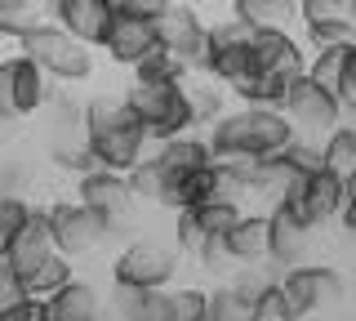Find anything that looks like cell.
Returning <instances> with one entry per match:
<instances>
[{"label": "cell", "mask_w": 356, "mask_h": 321, "mask_svg": "<svg viewBox=\"0 0 356 321\" xmlns=\"http://www.w3.org/2000/svg\"><path fill=\"white\" fill-rule=\"evenodd\" d=\"M76 201H85L89 210H98V214L111 224V232L120 237V228L129 224L134 214V192H129V179L116 170H103V165H94L89 174L76 179Z\"/></svg>", "instance_id": "11"}, {"label": "cell", "mask_w": 356, "mask_h": 321, "mask_svg": "<svg viewBox=\"0 0 356 321\" xmlns=\"http://www.w3.org/2000/svg\"><path fill=\"white\" fill-rule=\"evenodd\" d=\"M289 76H276V72H250L245 81L236 85V94L241 103H250V107H281L285 103V94H289Z\"/></svg>", "instance_id": "28"}, {"label": "cell", "mask_w": 356, "mask_h": 321, "mask_svg": "<svg viewBox=\"0 0 356 321\" xmlns=\"http://www.w3.org/2000/svg\"><path fill=\"white\" fill-rule=\"evenodd\" d=\"M250 72H254L250 45H209V58L200 68V76H209L214 85H227V90H236Z\"/></svg>", "instance_id": "25"}, {"label": "cell", "mask_w": 356, "mask_h": 321, "mask_svg": "<svg viewBox=\"0 0 356 321\" xmlns=\"http://www.w3.org/2000/svg\"><path fill=\"white\" fill-rule=\"evenodd\" d=\"M85 134H89V152L103 170L129 174L134 165L147 157V130L143 120L129 112L120 98L94 94L85 103Z\"/></svg>", "instance_id": "2"}, {"label": "cell", "mask_w": 356, "mask_h": 321, "mask_svg": "<svg viewBox=\"0 0 356 321\" xmlns=\"http://www.w3.org/2000/svg\"><path fill=\"white\" fill-rule=\"evenodd\" d=\"M316 246V228H307L289 205H267V263L276 268H298L312 259Z\"/></svg>", "instance_id": "12"}, {"label": "cell", "mask_w": 356, "mask_h": 321, "mask_svg": "<svg viewBox=\"0 0 356 321\" xmlns=\"http://www.w3.org/2000/svg\"><path fill=\"white\" fill-rule=\"evenodd\" d=\"M152 295H156V290H143V285H125V281H111V295H107V321H147V313H152Z\"/></svg>", "instance_id": "29"}, {"label": "cell", "mask_w": 356, "mask_h": 321, "mask_svg": "<svg viewBox=\"0 0 356 321\" xmlns=\"http://www.w3.org/2000/svg\"><path fill=\"white\" fill-rule=\"evenodd\" d=\"M298 23H303L312 49H339L356 40V27L339 0H298Z\"/></svg>", "instance_id": "14"}, {"label": "cell", "mask_w": 356, "mask_h": 321, "mask_svg": "<svg viewBox=\"0 0 356 321\" xmlns=\"http://www.w3.org/2000/svg\"><path fill=\"white\" fill-rule=\"evenodd\" d=\"M339 125H348L356 134V103H343V120H339Z\"/></svg>", "instance_id": "45"}, {"label": "cell", "mask_w": 356, "mask_h": 321, "mask_svg": "<svg viewBox=\"0 0 356 321\" xmlns=\"http://www.w3.org/2000/svg\"><path fill=\"white\" fill-rule=\"evenodd\" d=\"M321 165H325L330 174H339V179H348L356 170V134L348 125L330 130V134L321 139Z\"/></svg>", "instance_id": "32"}, {"label": "cell", "mask_w": 356, "mask_h": 321, "mask_svg": "<svg viewBox=\"0 0 356 321\" xmlns=\"http://www.w3.org/2000/svg\"><path fill=\"white\" fill-rule=\"evenodd\" d=\"M200 321H263V308L250 304V299H241L232 285H214V290H205V313Z\"/></svg>", "instance_id": "26"}, {"label": "cell", "mask_w": 356, "mask_h": 321, "mask_svg": "<svg viewBox=\"0 0 356 321\" xmlns=\"http://www.w3.org/2000/svg\"><path fill=\"white\" fill-rule=\"evenodd\" d=\"M298 139V130L289 125V116L281 107H232L222 112L214 125H205V143L214 152V161L227 157H276Z\"/></svg>", "instance_id": "1"}, {"label": "cell", "mask_w": 356, "mask_h": 321, "mask_svg": "<svg viewBox=\"0 0 356 321\" xmlns=\"http://www.w3.org/2000/svg\"><path fill=\"white\" fill-rule=\"evenodd\" d=\"M18 54H27L54 85H81L94 76V49L85 40H76L72 31H63L58 23H40L18 45Z\"/></svg>", "instance_id": "5"}, {"label": "cell", "mask_w": 356, "mask_h": 321, "mask_svg": "<svg viewBox=\"0 0 356 321\" xmlns=\"http://www.w3.org/2000/svg\"><path fill=\"white\" fill-rule=\"evenodd\" d=\"M40 23H49L40 0H0V40H27Z\"/></svg>", "instance_id": "27"}, {"label": "cell", "mask_w": 356, "mask_h": 321, "mask_svg": "<svg viewBox=\"0 0 356 321\" xmlns=\"http://www.w3.org/2000/svg\"><path fill=\"white\" fill-rule=\"evenodd\" d=\"M40 148L54 161V170L72 174V179L98 165L85 134V103H76L67 90H49V103L40 107Z\"/></svg>", "instance_id": "3"}, {"label": "cell", "mask_w": 356, "mask_h": 321, "mask_svg": "<svg viewBox=\"0 0 356 321\" xmlns=\"http://www.w3.org/2000/svg\"><path fill=\"white\" fill-rule=\"evenodd\" d=\"M49 23H58L63 31H72L76 40H85L89 49L103 45L107 27H111V9L103 0H49Z\"/></svg>", "instance_id": "16"}, {"label": "cell", "mask_w": 356, "mask_h": 321, "mask_svg": "<svg viewBox=\"0 0 356 321\" xmlns=\"http://www.w3.org/2000/svg\"><path fill=\"white\" fill-rule=\"evenodd\" d=\"M178 254L174 246L156 237H134L120 246V254L111 259V281H125V285H143V290H165L178 272Z\"/></svg>", "instance_id": "7"}, {"label": "cell", "mask_w": 356, "mask_h": 321, "mask_svg": "<svg viewBox=\"0 0 356 321\" xmlns=\"http://www.w3.org/2000/svg\"><path fill=\"white\" fill-rule=\"evenodd\" d=\"M44 214H49V228H54V246L72 263L85 259V254H98L116 237L107 219L98 210H89L85 201H54V205H44Z\"/></svg>", "instance_id": "6"}, {"label": "cell", "mask_w": 356, "mask_h": 321, "mask_svg": "<svg viewBox=\"0 0 356 321\" xmlns=\"http://www.w3.org/2000/svg\"><path fill=\"white\" fill-rule=\"evenodd\" d=\"M156 45V27H152V18H134V14H111V27H107V36H103V49L116 68H134V63L143 58Z\"/></svg>", "instance_id": "19"}, {"label": "cell", "mask_w": 356, "mask_h": 321, "mask_svg": "<svg viewBox=\"0 0 356 321\" xmlns=\"http://www.w3.org/2000/svg\"><path fill=\"white\" fill-rule=\"evenodd\" d=\"M156 40H161L165 49L174 54L178 63H183L187 72H200L209 58V23L196 14L187 0H178V5H165L161 14H156Z\"/></svg>", "instance_id": "9"}, {"label": "cell", "mask_w": 356, "mask_h": 321, "mask_svg": "<svg viewBox=\"0 0 356 321\" xmlns=\"http://www.w3.org/2000/svg\"><path fill=\"white\" fill-rule=\"evenodd\" d=\"M156 5H178V0H156Z\"/></svg>", "instance_id": "47"}, {"label": "cell", "mask_w": 356, "mask_h": 321, "mask_svg": "<svg viewBox=\"0 0 356 321\" xmlns=\"http://www.w3.org/2000/svg\"><path fill=\"white\" fill-rule=\"evenodd\" d=\"M254 40V27L241 23V18H218V23H209V45H250Z\"/></svg>", "instance_id": "38"}, {"label": "cell", "mask_w": 356, "mask_h": 321, "mask_svg": "<svg viewBox=\"0 0 356 321\" xmlns=\"http://www.w3.org/2000/svg\"><path fill=\"white\" fill-rule=\"evenodd\" d=\"M129 72H134V81H187V76H192V72H187L170 49L161 45V40H156V45L143 54V58L134 63Z\"/></svg>", "instance_id": "33"}, {"label": "cell", "mask_w": 356, "mask_h": 321, "mask_svg": "<svg viewBox=\"0 0 356 321\" xmlns=\"http://www.w3.org/2000/svg\"><path fill=\"white\" fill-rule=\"evenodd\" d=\"M103 5H107V9H111V14H125V9H129V5H134V0H103Z\"/></svg>", "instance_id": "46"}, {"label": "cell", "mask_w": 356, "mask_h": 321, "mask_svg": "<svg viewBox=\"0 0 356 321\" xmlns=\"http://www.w3.org/2000/svg\"><path fill=\"white\" fill-rule=\"evenodd\" d=\"M22 125H27L22 116H14V112H5V107H0V152H9L22 139Z\"/></svg>", "instance_id": "44"}, {"label": "cell", "mask_w": 356, "mask_h": 321, "mask_svg": "<svg viewBox=\"0 0 356 321\" xmlns=\"http://www.w3.org/2000/svg\"><path fill=\"white\" fill-rule=\"evenodd\" d=\"M281 205H289L307 228H325L330 219H339V210H343V179L321 165V170L307 174V179L298 183V192L289 196V201H281Z\"/></svg>", "instance_id": "13"}, {"label": "cell", "mask_w": 356, "mask_h": 321, "mask_svg": "<svg viewBox=\"0 0 356 321\" xmlns=\"http://www.w3.org/2000/svg\"><path fill=\"white\" fill-rule=\"evenodd\" d=\"M18 299H27V276H22L14 263L0 254V308L18 304Z\"/></svg>", "instance_id": "39"}, {"label": "cell", "mask_w": 356, "mask_h": 321, "mask_svg": "<svg viewBox=\"0 0 356 321\" xmlns=\"http://www.w3.org/2000/svg\"><path fill=\"white\" fill-rule=\"evenodd\" d=\"M196 224L209 232V237H222V232H232V224L245 214V205H236V201H222V196H209V201H200L196 210Z\"/></svg>", "instance_id": "34"}, {"label": "cell", "mask_w": 356, "mask_h": 321, "mask_svg": "<svg viewBox=\"0 0 356 321\" xmlns=\"http://www.w3.org/2000/svg\"><path fill=\"white\" fill-rule=\"evenodd\" d=\"M40 313H44V321H107V304L89 281L72 276L63 290L40 299Z\"/></svg>", "instance_id": "20"}, {"label": "cell", "mask_w": 356, "mask_h": 321, "mask_svg": "<svg viewBox=\"0 0 356 321\" xmlns=\"http://www.w3.org/2000/svg\"><path fill=\"white\" fill-rule=\"evenodd\" d=\"M187 94H192V112H196V125H214L222 116V94L214 85H187Z\"/></svg>", "instance_id": "37"}, {"label": "cell", "mask_w": 356, "mask_h": 321, "mask_svg": "<svg viewBox=\"0 0 356 321\" xmlns=\"http://www.w3.org/2000/svg\"><path fill=\"white\" fill-rule=\"evenodd\" d=\"M0 321H44L40 313V299H18V304H9V308H0Z\"/></svg>", "instance_id": "43"}, {"label": "cell", "mask_w": 356, "mask_h": 321, "mask_svg": "<svg viewBox=\"0 0 356 321\" xmlns=\"http://www.w3.org/2000/svg\"><path fill=\"white\" fill-rule=\"evenodd\" d=\"M250 58H254V72H276V76H289V81H298L307 72V54L289 31H254Z\"/></svg>", "instance_id": "18"}, {"label": "cell", "mask_w": 356, "mask_h": 321, "mask_svg": "<svg viewBox=\"0 0 356 321\" xmlns=\"http://www.w3.org/2000/svg\"><path fill=\"white\" fill-rule=\"evenodd\" d=\"M222 254L227 263H263L267 259V214H245L232 224V232H222Z\"/></svg>", "instance_id": "21"}, {"label": "cell", "mask_w": 356, "mask_h": 321, "mask_svg": "<svg viewBox=\"0 0 356 321\" xmlns=\"http://www.w3.org/2000/svg\"><path fill=\"white\" fill-rule=\"evenodd\" d=\"M152 157L161 161L170 174H196V170H205V165H214V152H209L205 134H196V130H192V134H178V139L156 143Z\"/></svg>", "instance_id": "22"}, {"label": "cell", "mask_w": 356, "mask_h": 321, "mask_svg": "<svg viewBox=\"0 0 356 321\" xmlns=\"http://www.w3.org/2000/svg\"><path fill=\"white\" fill-rule=\"evenodd\" d=\"M72 276H76V272H72V259L54 250L44 263H36V268L27 272V295H31V299H49L54 290H63Z\"/></svg>", "instance_id": "31"}, {"label": "cell", "mask_w": 356, "mask_h": 321, "mask_svg": "<svg viewBox=\"0 0 356 321\" xmlns=\"http://www.w3.org/2000/svg\"><path fill=\"white\" fill-rule=\"evenodd\" d=\"M232 18L254 31H289L298 23V0H232Z\"/></svg>", "instance_id": "23"}, {"label": "cell", "mask_w": 356, "mask_h": 321, "mask_svg": "<svg viewBox=\"0 0 356 321\" xmlns=\"http://www.w3.org/2000/svg\"><path fill=\"white\" fill-rule=\"evenodd\" d=\"M281 112L289 116V125L298 130V139H316V143H321L330 130H339V120H343V98L334 94V90H321V85L303 72L294 85H289Z\"/></svg>", "instance_id": "8"}, {"label": "cell", "mask_w": 356, "mask_h": 321, "mask_svg": "<svg viewBox=\"0 0 356 321\" xmlns=\"http://www.w3.org/2000/svg\"><path fill=\"white\" fill-rule=\"evenodd\" d=\"M36 183V170L27 165V157H5L0 152V196H27Z\"/></svg>", "instance_id": "36"}, {"label": "cell", "mask_w": 356, "mask_h": 321, "mask_svg": "<svg viewBox=\"0 0 356 321\" xmlns=\"http://www.w3.org/2000/svg\"><path fill=\"white\" fill-rule=\"evenodd\" d=\"M120 103L143 120L147 143H165V139H178V134H192L196 130L187 81H129Z\"/></svg>", "instance_id": "4"}, {"label": "cell", "mask_w": 356, "mask_h": 321, "mask_svg": "<svg viewBox=\"0 0 356 321\" xmlns=\"http://www.w3.org/2000/svg\"><path fill=\"white\" fill-rule=\"evenodd\" d=\"M27 214H31V201H27V196H0V250H5L9 232H14Z\"/></svg>", "instance_id": "40"}, {"label": "cell", "mask_w": 356, "mask_h": 321, "mask_svg": "<svg viewBox=\"0 0 356 321\" xmlns=\"http://www.w3.org/2000/svg\"><path fill=\"white\" fill-rule=\"evenodd\" d=\"M339 98L343 103H356V40L343 49V76H339Z\"/></svg>", "instance_id": "41"}, {"label": "cell", "mask_w": 356, "mask_h": 321, "mask_svg": "<svg viewBox=\"0 0 356 321\" xmlns=\"http://www.w3.org/2000/svg\"><path fill=\"white\" fill-rule=\"evenodd\" d=\"M125 179H129L134 205H161V192H165V179H170V174H165V165H161V161H156L152 152H147V157L134 165Z\"/></svg>", "instance_id": "30"}, {"label": "cell", "mask_w": 356, "mask_h": 321, "mask_svg": "<svg viewBox=\"0 0 356 321\" xmlns=\"http://www.w3.org/2000/svg\"><path fill=\"white\" fill-rule=\"evenodd\" d=\"M205 313V290L200 285H165L152 295L147 321H200Z\"/></svg>", "instance_id": "24"}, {"label": "cell", "mask_w": 356, "mask_h": 321, "mask_svg": "<svg viewBox=\"0 0 356 321\" xmlns=\"http://www.w3.org/2000/svg\"><path fill=\"white\" fill-rule=\"evenodd\" d=\"M343 49H348V45H339V49H312V54H307V76L321 85V90H334V94H339Z\"/></svg>", "instance_id": "35"}, {"label": "cell", "mask_w": 356, "mask_h": 321, "mask_svg": "<svg viewBox=\"0 0 356 321\" xmlns=\"http://www.w3.org/2000/svg\"><path fill=\"white\" fill-rule=\"evenodd\" d=\"M49 90H54V81L27 58V54L0 58V107H5V112H14L22 120L40 116V107L49 103Z\"/></svg>", "instance_id": "10"}, {"label": "cell", "mask_w": 356, "mask_h": 321, "mask_svg": "<svg viewBox=\"0 0 356 321\" xmlns=\"http://www.w3.org/2000/svg\"><path fill=\"white\" fill-rule=\"evenodd\" d=\"M339 224H343V232H352V237H356V170L343 179V210H339Z\"/></svg>", "instance_id": "42"}, {"label": "cell", "mask_w": 356, "mask_h": 321, "mask_svg": "<svg viewBox=\"0 0 356 321\" xmlns=\"http://www.w3.org/2000/svg\"><path fill=\"white\" fill-rule=\"evenodd\" d=\"M285 281L303 295V304L312 313H330V308H339L343 295H348L343 272L330 268V263H298V268H285Z\"/></svg>", "instance_id": "17"}, {"label": "cell", "mask_w": 356, "mask_h": 321, "mask_svg": "<svg viewBox=\"0 0 356 321\" xmlns=\"http://www.w3.org/2000/svg\"><path fill=\"white\" fill-rule=\"evenodd\" d=\"M58 250L54 246V228H49V214H44V205H31V214L22 219V224L9 232V241H5V259L14 263V268L27 276L31 268H36V263H44L49 259V254Z\"/></svg>", "instance_id": "15"}]
</instances>
